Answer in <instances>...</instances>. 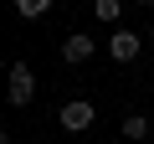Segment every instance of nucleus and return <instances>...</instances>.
I'll use <instances>...</instances> for the list:
<instances>
[{
    "label": "nucleus",
    "instance_id": "obj_1",
    "mask_svg": "<svg viewBox=\"0 0 154 144\" xmlns=\"http://www.w3.org/2000/svg\"><path fill=\"white\" fill-rule=\"evenodd\" d=\"M57 124H62L67 134H82V129L93 124V103H88V98H67V103L57 108Z\"/></svg>",
    "mask_w": 154,
    "mask_h": 144
},
{
    "label": "nucleus",
    "instance_id": "obj_2",
    "mask_svg": "<svg viewBox=\"0 0 154 144\" xmlns=\"http://www.w3.org/2000/svg\"><path fill=\"white\" fill-rule=\"evenodd\" d=\"M36 98V72L26 62H11V108H26Z\"/></svg>",
    "mask_w": 154,
    "mask_h": 144
},
{
    "label": "nucleus",
    "instance_id": "obj_3",
    "mask_svg": "<svg viewBox=\"0 0 154 144\" xmlns=\"http://www.w3.org/2000/svg\"><path fill=\"white\" fill-rule=\"evenodd\" d=\"M139 52H144V41H139V31H123V26H118V31L108 36V57H113V62H134Z\"/></svg>",
    "mask_w": 154,
    "mask_h": 144
},
{
    "label": "nucleus",
    "instance_id": "obj_4",
    "mask_svg": "<svg viewBox=\"0 0 154 144\" xmlns=\"http://www.w3.org/2000/svg\"><path fill=\"white\" fill-rule=\"evenodd\" d=\"M93 52H98V41H93V36H88V31H72V36H67V41H62V57H67V62H72V67H82V62H88V57H93Z\"/></svg>",
    "mask_w": 154,
    "mask_h": 144
},
{
    "label": "nucleus",
    "instance_id": "obj_5",
    "mask_svg": "<svg viewBox=\"0 0 154 144\" xmlns=\"http://www.w3.org/2000/svg\"><path fill=\"white\" fill-rule=\"evenodd\" d=\"M93 16H98L103 26H118V21H123V0H93Z\"/></svg>",
    "mask_w": 154,
    "mask_h": 144
},
{
    "label": "nucleus",
    "instance_id": "obj_6",
    "mask_svg": "<svg viewBox=\"0 0 154 144\" xmlns=\"http://www.w3.org/2000/svg\"><path fill=\"white\" fill-rule=\"evenodd\" d=\"M144 134H149V118L144 113H128L123 118V139H144Z\"/></svg>",
    "mask_w": 154,
    "mask_h": 144
},
{
    "label": "nucleus",
    "instance_id": "obj_7",
    "mask_svg": "<svg viewBox=\"0 0 154 144\" xmlns=\"http://www.w3.org/2000/svg\"><path fill=\"white\" fill-rule=\"evenodd\" d=\"M16 11H21L26 21H36V16H46V11H51V0H16Z\"/></svg>",
    "mask_w": 154,
    "mask_h": 144
},
{
    "label": "nucleus",
    "instance_id": "obj_8",
    "mask_svg": "<svg viewBox=\"0 0 154 144\" xmlns=\"http://www.w3.org/2000/svg\"><path fill=\"white\" fill-rule=\"evenodd\" d=\"M149 52H154V31H149Z\"/></svg>",
    "mask_w": 154,
    "mask_h": 144
},
{
    "label": "nucleus",
    "instance_id": "obj_9",
    "mask_svg": "<svg viewBox=\"0 0 154 144\" xmlns=\"http://www.w3.org/2000/svg\"><path fill=\"white\" fill-rule=\"evenodd\" d=\"M139 5H154V0H139Z\"/></svg>",
    "mask_w": 154,
    "mask_h": 144
}]
</instances>
